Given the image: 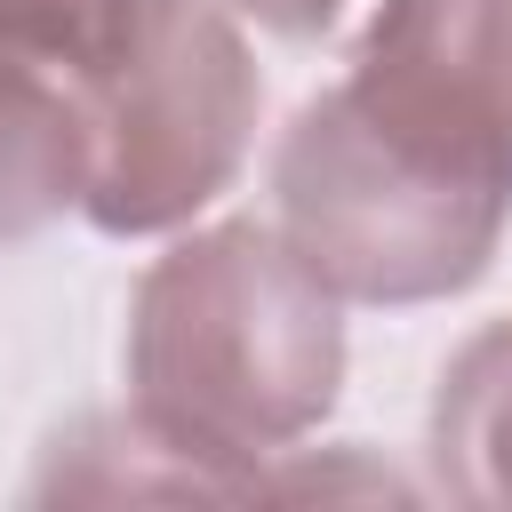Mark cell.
Returning a JSON list of instances; mask_svg holds the SVG:
<instances>
[{
    "instance_id": "obj_3",
    "label": "cell",
    "mask_w": 512,
    "mask_h": 512,
    "mask_svg": "<svg viewBox=\"0 0 512 512\" xmlns=\"http://www.w3.org/2000/svg\"><path fill=\"white\" fill-rule=\"evenodd\" d=\"M56 64L96 144L80 200L96 232H168L240 176L264 80L216 0H80Z\"/></svg>"
},
{
    "instance_id": "obj_2",
    "label": "cell",
    "mask_w": 512,
    "mask_h": 512,
    "mask_svg": "<svg viewBox=\"0 0 512 512\" xmlns=\"http://www.w3.org/2000/svg\"><path fill=\"white\" fill-rule=\"evenodd\" d=\"M336 288L280 240L232 216L176 240L128 304V424L184 496H256L264 464L336 408L344 320Z\"/></svg>"
},
{
    "instance_id": "obj_6",
    "label": "cell",
    "mask_w": 512,
    "mask_h": 512,
    "mask_svg": "<svg viewBox=\"0 0 512 512\" xmlns=\"http://www.w3.org/2000/svg\"><path fill=\"white\" fill-rule=\"evenodd\" d=\"M72 16H80V0H0V48H32L56 64Z\"/></svg>"
},
{
    "instance_id": "obj_4",
    "label": "cell",
    "mask_w": 512,
    "mask_h": 512,
    "mask_svg": "<svg viewBox=\"0 0 512 512\" xmlns=\"http://www.w3.org/2000/svg\"><path fill=\"white\" fill-rule=\"evenodd\" d=\"M88 176H96V144L64 64L32 48H0V248L80 208Z\"/></svg>"
},
{
    "instance_id": "obj_7",
    "label": "cell",
    "mask_w": 512,
    "mask_h": 512,
    "mask_svg": "<svg viewBox=\"0 0 512 512\" xmlns=\"http://www.w3.org/2000/svg\"><path fill=\"white\" fill-rule=\"evenodd\" d=\"M240 16H256L264 32H288V40H312V32H328L336 24V8L344 0H232Z\"/></svg>"
},
{
    "instance_id": "obj_5",
    "label": "cell",
    "mask_w": 512,
    "mask_h": 512,
    "mask_svg": "<svg viewBox=\"0 0 512 512\" xmlns=\"http://www.w3.org/2000/svg\"><path fill=\"white\" fill-rule=\"evenodd\" d=\"M432 480L456 504L512 512V320L456 344L432 392Z\"/></svg>"
},
{
    "instance_id": "obj_1",
    "label": "cell",
    "mask_w": 512,
    "mask_h": 512,
    "mask_svg": "<svg viewBox=\"0 0 512 512\" xmlns=\"http://www.w3.org/2000/svg\"><path fill=\"white\" fill-rule=\"evenodd\" d=\"M280 240L344 304H432L512 224V0H384L272 152Z\"/></svg>"
}]
</instances>
